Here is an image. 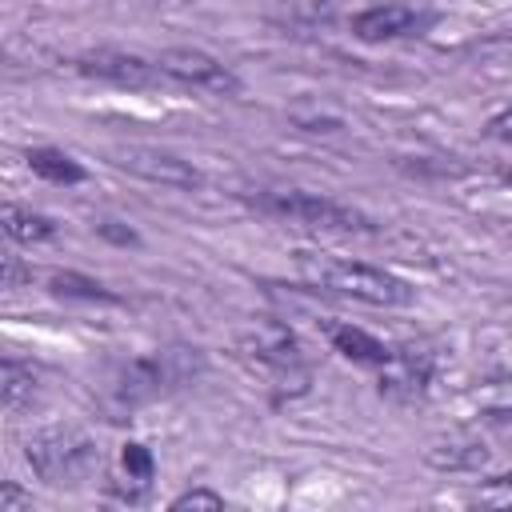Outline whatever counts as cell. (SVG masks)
Masks as SVG:
<instances>
[{"label": "cell", "instance_id": "1", "mask_svg": "<svg viewBox=\"0 0 512 512\" xmlns=\"http://www.w3.org/2000/svg\"><path fill=\"white\" fill-rule=\"evenodd\" d=\"M200 372H204V352L200 348H188V344L156 348V352L120 360L100 384V404L120 420V416L184 388Z\"/></svg>", "mask_w": 512, "mask_h": 512}, {"label": "cell", "instance_id": "2", "mask_svg": "<svg viewBox=\"0 0 512 512\" xmlns=\"http://www.w3.org/2000/svg\"><path fill=\"white\" fill-rule=\"evenodd\" d=\"M296 268L312 288L356 300V304H368V308H404V304H412L408 280H400V276H392L376 264L340 260V256H324V252H300Z\"/></svg>", "mask_w": 512, "mask_h": 512}, {"label": "cell", "instance_id": "3", "mask_svg": "<svg viewBox=\"0 0 512 512\" xmlns=\"http://www.w3.org/2000/svg\"><path fill=\"white\" fill-rule=\"evenodd\" d=\"M24 460L48 488H80L100 468V444L76 424H48L24 440Z\"/></svg>", "mask_w": 512, "mask_h": 512}, {"label": "cell", "instance_id": "4", "mask_svg": "<svg viewBox=\"0 0 512 512\" xmlns=\"http://www.w3.org/2000/svg\"><path fill=\"white\" fill-rule=\"evenodd\" d=\"M236 348H240V360H244L248 368L264 372V376H268L276 388H284V392H288V388H292V392H304L308 380H312L304 344H300L296 332H292L288 324H280V320H256V324H248V328L240 332Z\"/></svg>", "mask_w": 512, "mask_h": 512}, {"label": "cell", "instance_id": "5", "mask_svg": "<svg viewBox=\"0 0 512 512\" xmlns=\"http://www.w3.org/2000/svg\"><path fill=\"white\" fill-rule=\"evenodd\" d=\"M260 212L288 220L296 228L308 232H332V236H356V232H372V220L364 212H356L352 204H340L332 196L320 192H304V188H280V192H260L252 200Z\"/></svg>", "mask_w": 512, "mask_h": 512}, {"label": "cell", "instance_id": "6", "mask_svg": "<svg viewBox=\"0 0 512 512\" xmlns=\"http://www.w3.org/2000/svg\"><path fill=\"white\" fill-rule=\"evenodd\" d=\"M160 72L168 84H180V88H192V92H208V96H236L240 92V76L216 60L212 52H200V48H164L156 56Z\"/></svg>", "mask_w": 512, "mask_h": 512}, {"label": "cell", "instance_id": "7", "mask_svg": "<svg viewBox=\"0 0 512 512\" xmlns=\"http://www.w3.org/2000/svg\"><path fill=\"white\" fill-rule=\"evenodd\" d=\"M376 392L384 400H396V404H412V400H424L428 388H432V376H436V352L428 344H396L392 356L376 368Z\"/></svg>", "mask_w": 512, "mask_h": 512}, {"label": "cell", "instance_id": "8", "mask_svg": "<svg viewBox=\"0 0 512 512\" xmlns=\"http://www.w3.org/2000/svg\"><path fill=\"white\" fill-rule=\"evenodd\" d=\"M72 64H76L80 76L100 80V84H116V88H160V84H168L156 60L136 56V52H120V48H92V52H80Z\"/></svg>", "mask_w": 512, "mask_h": 512}, {"label": "cell", "instance_id": "9", "mask_svg": "<svg viewBox=\"0 0 512 512\" xmlns=\"http://www.w3.org/2000/svg\"><path fill=\"white\" fill-rule=\"evenodd\" d=\"M112 164L140 176V180H152V184H164V188H200L204 176L192 160L176 156V152H164V148H148V144H128V148H116L112 152Z\"/></svg>", "mask_w": 512, "mask_h": 512}, {"label": "cell", "instance_id": "10", "mask_svg": "<svg viewBox=\"0 0 512 512\" xmlns=\"http://www.w3.org/2000/svg\"><path fill=\"white\" fill-rule=\"evenodd\" d=\"M432 24V12L412 8V4H372L360 16H352V36L364 44H388V40H408L420 36Z\"/></svg>", "mask_w": 512, "mask_h": 512}, {"label": "cell", "instance_id": "11", "mask_svg": "<svg viewBox=\"0 0 512 512\" xmlns=\"http://www.w3.org/2000/svg\"><path fill=\"white\" fill-rule=\"evenodd\" d=\"M328 340H332V348H336L344 360L364 364V368H380V364L392 356V348H388L384 340H376L372 332L352 328V324H336V328L328 332Z\"/></svg>", "mask_w": 512, "mask_h": 512}, {"label": "cell", "instance_id": "12", "mask_svg": "<svg viewBox=\"0 0 512 512\" xmlns=\"http://www.w3.org/2000/svg\"><path fill=\"white\" fill-rule=\"evenodd\" d=\"M56 232H60V224L52 220V216H44V212H36V208H24V204H8L4 208V236L12 240V244H48V240H56Z\"/></svg>", "mask_w": 512, "mask_h": 512}, {"label": "cell", "instance_id": "13", "mask_svg": "<svg viewBox=\"0 0 512 512\" xmlns=\"http://www.w3.org/2000/svg\"><path fill=\"white\" fill-rule=\"evenodd\" d=\"M428 464L444 468V472H464V468H484L488 464V448L476 440V436H448V440H436L428 448Z\"/></svg>", "mask_w": 512, "mask_h": 512}, {"label": "cell", "instance_id": "14", "mask_svg": "<svg viewBox=\"0 0 512 512\" xmlns=\"http://www.w3.org/2000/svg\"><path fill=\"white\" fill-rule=\"evenodd\" d=\"M36 388H40V376L32 364H20L16 356H4L0 364V396H4V412L16 416L20 408H28L36 400Z\"/></svg>", "mask_w": 512, "mask_h": 512}, {"label": "cell", "instance_id": "15", "mask_svg": "<svg viewBox=\"0 0 512 512\" xmlns=\"http://www.w3.org/2000/svg\"><path fill=\"white\" fill-rule=\"evenodd\" d=\"M28 168L36 176L52 180V184H80L84 180V168L68 152H60V148H32L28 152Z\"/></svg>", "mask_w": 512, "mask_h": 512}, {"label": "cell", "instance_id": "16", "mask_svg": "<svg viewBox=\"0 0 512 512\" xmlns=\"http://www.w3.org/2000/svg\"><path fill=\"white\" fill-rule=\"evenodd\" d=\"M52 292L64 296V300H104V304L116 300L100 280L80 276V272H56V276H52Z\"/></svg>", "mask_w": 512, "mask_h": 512}, {"label": "cell", "instance_id": "17", "mask_svg": "<svg viewBox=\"0 0 512 512\" xmlns=\"http://www.w3.org/2000/svg\"><path fill=\"white\" fill-rule=\"evenodd\" d=\"M468 500H472V504H484V508H512V472L480 480Z\"/></svg>", "mask_w": 512, "mask_h": 512}, {"label": "cell", "instance_id": "18", "mask_svg": "<svg viewBox=\"0 0 512 512\" xmlns=\"http://www.w3.org/2000/svg\"><path fill=\"white\" fill-rule=\"evenodd\" d=\"M184 508H224V496L212 488H188L172 500V512H184Z\"/></svg>", "mask_w": 512, "mask_h": 512}, {"label": "cell", "instance_id": "19", "mask_svg": "<svg viewBox=\"0 0 512 512\" xmlns=\"http://www.w3.org/2000/svg\"><path fill=\"white\" fill-rule=\"evenodd\" d=\"M20 508H32V496H24L12 480L0 488V512H20Z\"/></svg>", "mask_w": 512, "mask_h": 512}, {"label": "cell", "instance_id": "20", "mask_svg": "<svg viewBox=\"0 0 512 512\" xmlns=\"http://www.w3.org/2000/svg\"><path fill=\"white\" fill-rule=\"evenodd\" d=\"M492 136L504 140V144H512V108H504V112L492 120Z\"/></svg>", "mask_w": 512, "mask_h": 512}, {"label": "cell", "instance_id": "21", "mask_svg": "<svg viewBox=\"0 0 512 512\" xmlns=\"http://www.w3.org/2000/svg\"><path fill=\"white\" fill-rule=\"evenodd\" d=\"M100 232H104L108 240H120V244H136V232H132V228H116V220H104V224H100Z\"/></svg>", "mask_w": 512, "mask_h": 512}]
</instances>
